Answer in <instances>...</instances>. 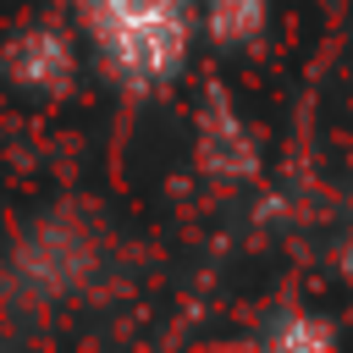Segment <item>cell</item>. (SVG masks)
<instances>
[{
  "label": "cell",
  "instance_id": "6da1fadb",
  "mask_svg": "<svg viewBox=\"0 0 353 353\" xmlns=\"http://www.w3.org/2000/svg\"><path fill=\"white\" fill-rule=\"evenodd\" d=\"M77 22L99 66L132 94H154L188 66L193 0H77Z\"/></svg>",
  "mask_w": 353,
  "mask_h": 353
},
{
  "label": "cell",
  "instance_id": "7a4b0ae2",
  "mask_svg": "<svg viewBox=\"0 0 353 353\" xmlns=\"http://www.w3.org/2000/svg\"><path fill=\"white\" fill-rule=\"evenodd\" d=\"M72 72H77L72 44L61 33H50V28L44 33H22L17 50H11V77L22 88H33V94H61L72 83Z\"/></svg>",
  "mask_w": 353,
  "mask_h": 353
},
{
  "label": "cell",
  "instance_id": "3957f363",
  "mask_svg": "<svg viewBox=\"0 0 353 353\" xmlns=\"http://www.w3.org/2000/svg\"><path fill=\"white\" fill-rule=\"evenodd\" d=\"M204 6V28L215 44L237 50V44H254L270 22V0H199Z\"/></svg>",
  "mask_w": 353,
  "mask_h": 353
},
{
  "label": "cell",
  "instance_id": "277c9868",
  "mask_svg": "<svg viewBox=\"0 0 353 353\" xmlns=\"http://www.w3.org/2000/svg\"><path fill=\"white\" fill-rule=\"evenodd\" d=\"M265 347H276V353H331L336 331L325 320H309V314H281L265 331Z\"/></svg>",
  "mask_w": 353,
  "mask_h": 353
}]
</instances>
